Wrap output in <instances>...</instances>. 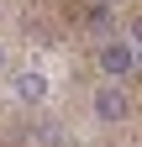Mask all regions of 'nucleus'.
<instances>
[{
  "instance_id": "nucleus-1",
  "label": "nucleus",
  "mask_w": 142,
  "mask_h": 147,
  "mask_svg": "<svg viewBox=\"0 0 142 147\" xmlns=\"http://www.w3.org/2000/svg\"><path fill=\"white\" fill-rule=\"evenodd\" d=\"M95 121H105V126L126 121V95H121L116 84H100L95 89Z\"/></svg>"
},
{
  "instance_id": "nucleus-2",
  "label": "nucleus",
  "mask_w": 142,
  "mask_h": 147,
  "mask_svg": "<svg viewBox=\"0 0 142 147\" xmlns=\"http://www.w3.org/2000/svg\"><path fill=\"white\" fill-rule=\"evenodd\" d=\"M137 68V53L126 42H105L100 47V74H111V79H126V74Z\"/></svg>"
},
{
  "instance_id": "nucleus-3",
  "label": "nucleus",
  "mask_w": 142,
  "mask_h": 147,
  "mask_svg": "<svg viewBox=\"0 0 142 147\" xmlns=\"http://www.w3.org/2000/svg\"><path fill=\"white\" fill-rule=\"evenodd\" d=\"M16 95H21L26 105H37V100H47V74H37V68L16 74Z\"/></svg>"
},
{
  "instance_id": "nucleus-4",
  "label": "nucleus",
  "mask_w": 142,
  "mask_h": 147,
  "mask_svg": "<svg viewBox=\"0 0 142 147\" xmlns=\"http://www.w3.org/2000/svg\"><path fill=\"white\" fill-rule=\"evenodd\" d=\"M105 21H111V5H105V0H100V5H90V26H105Z\"/></svg>"
},
{
  "instance_id": "nucleus-5",
  "label": "nucleus",
  "mask_w": 142,
  "mask_h": 147,
  "mask_svg": "<svg viewBox=\"0 0 142 147\" xmlns=\"http://www.w3.org/2000/svg\"><path fill=\"white\" fill-rule=\"evenodd\" d=\"M137 68H142V53H137Z\"/></svg>"
},
{
  "instance_id": "nucleus-6",
  "label": "nucleus",
  "mask_w": 142,
  "mask_h": 147,
  "mask_svg": "<svg viewBox=\"0 0 142 147\" xmlns=\"http://www.w3.org/2000/svg\"><path fill=\"white\" fill-rule=\"evenodd\" d=\"M0 58H5V53H0Z\"/></svg>"
}]
</instances>
